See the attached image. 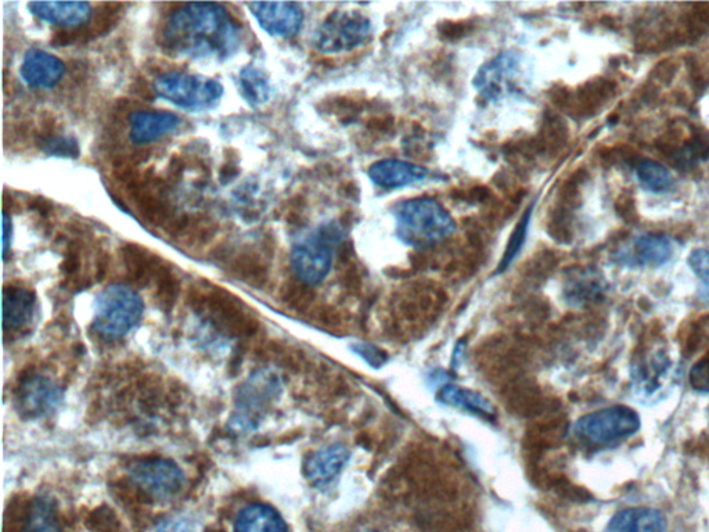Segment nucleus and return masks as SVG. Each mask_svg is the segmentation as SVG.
Returning a JSON list of instances; mask_svg holds the SVG:
<instances>
[{"label": "nucleus", "mask_w": 709, "mask_h": 532, "mask_svg": "<svg viewBox=\"0 0 709 532\" xmlns=\"http://www.w3.org/2000/svg\"><path fill=\"white\" fill-rule=\"evenodd\" d=\"M28 7L39 20L61 28L85 27L92 16V7L86 2H31Z\"/></svg>", "instance_id": "19"}, {"label": "nucleus", "mask_w": 709, "mask_h": 532, "mask_svg": "<svg viewBox=\"0 0 709 532\" xmlns=\"http://www.w3.org/2000/svg\"><path fill=\"white\" fill-rule=\"evenodd\" d=\"M568 136H570V132H568L567 124L561 120L559 115L547 114L543 120L538 147L542 152H560L567 145Z\"/></svg>", "instance_id": "31"}, {"label": "nucleus", "mask_w": 709, "mask_h": 532, "mask_svg": "<svg viewBox=\"0 0 709 532\" xmlns=\"http://www.w3.org/2000/svg\"><path fill=\"white\" fill-rule=\"evenodd\" d=\"M282 300L289 307L294 309H302L308 307L312 301V291L307 283L290 282L282 287Z\"/></svg>", "instance_id": "37"}, {"label": "nucleus", "mask_w": 709, "mask_h": 532, "mask_svg": "<svg viewBox=\"0 0 709 532\" xmlns=\"http://www.w3.org/2000/svg\"><path fill=\"white\" fill-rule=\"evenodd\" d=\"M3 255H5V258L7 257V251H9L10 244H12V235H13V224H12V218L9 217V215L6 214V212H3Z\"/></svg>", "instance_id": "49"}, {"label": "nucleus", "mask_w": 709, "mask_h": 532, "mask_svg": "<svg viewBox=\"0 0 709 532\" xmlns=\"http://www.w3.org/2000/svg\"><path fill=\"white\" fill-rule=\"evenodd\" d=\"M95 37L92 28H61L53 34L52 43L55 46H70L73 43L92 41Z\"/></svg>", "instance_id": "42"}, {"label": "nucleus", "mask_w": 709, "mask_h": 532, "mask_svg": "<svg viewBox=\"0 0 709 532\" xmlns=\"http://www.w3.org/2000/svg\"><path fill=\"white\" fill-rule=\"evenodd\" d=\"M689 265L691 271L696 273L701 282H703V289H701L700 296L704 301L709 303V250L705 248H698L690 254Z\"/></svg>", "instance_id": "38"}, {"label": "nucleus", "mask_w": 709, "mask_h": 532, "mask_svg": "<svg viewBox=\"0 0 709 532\" xmlns=\"http://www.w3.org/2000/svg\"><path fill=\"white\" fill-rule=\"evenodd\" d=\"M121 9L122 6L117 5V3H106V5L99 7L91 27L96 37L97 35L106 34L117 24L118 19H120Z\"/></svg>", "instance_id": "39"}, {"label": "nucleus", "mask_w": 709, "mask_h": 532, "mask_svg": "<svg viewBox=\"0 0 709 532\" xmlns=\"http://www.w3.org/2000/svg\"><path fill=\"white\" fill-rule=\"evenodd\" d=\"M394 217L399 240L417 248L434 246L456 229L451 214L434 199L402 201L395 207Z\"/></svg>", "instance_id": "2"}, {"label": "nucleus", "mask_w": 709, "mask_h": 532, "mask_svg": "<svg viewBox=\"0 0 709 532\" xmlns=\"http://www.w3.org/2000/svg\"><path fill=\"white\" fill-rule=\"evenodd\" d=\"M61 399L60 388L48 376L28 373L21 377L16 390L17 409L24 418H41L57 408Z\"/></svg>", "instance_id": "12"}, {"label": "nucleus", "mask_w": 709, "mask_h": 532, "mask_svg": "<svg viewBox=\"0 0 709 532\" xmlns=\"http://www.w3.org/2000/svg\"><path fill=\"white\" fill-rule=\"evenodd\" d=\"M369 178L374 185L383 189H398L427 178L426 168L399 160H383L369 168Z\"/></svg>", "instance_id": "20"}, {"label": "nucleus", "mask_w": 709, "mask_h": 532, "mask_svg": "<svg viewBox=\"0 0 709 532\" xmlns=\"http://www.w3.org/2000/svg\"><path fill=\"white\" fill-rule=\"evenodd\" d=\"M438 399L442 404L463 409V411L484 416V418H491L495 415V406L489 402V399L470 388L448 384L439 390Z\"/></svg>", "instance_id": "27"}, {"label": "nucleus", "mask_w": 709, "mask_h": 532, "mask_svg": "<svg viewBox=\"0 0 709 532\" xmlns=\"http://www.w3.org/2000/svg\"><path fill=\"white\" fill-rule=\"evenodd\" d=\"M529 218H531V210H528L527 214L521 219L520 224L514 229L509 244H507L506 253L503 255L502 262H500V272L505 271L507 266L511 264V261L520 253L521 247H523L525 242V237H527Z\"/></svg>", "instance_id": "36"}, {"label": "nucleus", "mask_w": 709, "mask_h": 532, "mask_svg": "<svg viewBox=\"0 0 709 532\" xmlns=\"http://www.w3.org/2000/svg\"><path fill=\"white\" fill-rule=\"evenodd\" d=\"M32 207H34L35 210L41 212V214L43 215L49 214V211L52 210V206H50L48 201L43 199H37L32 201Z\"/></svg>", "instance_id": "53"}, {"label": "nucleus", "mask_w": 709, "mask_h": 532, "mask_svg": "<svg viewBox=\"0 0 709 532\" xmlns=\"http://www.w3.org/2000/svg\"><path fill=\"white\" fill-rule=\"evenodd\" d=\"M218 532H223V531H218Z\"/></svg>", "instance_id": "54"}, {"label": "nucleus", "mask_w": 709, "mask_h": 532, "mask_svg": "<svg viewBox=\"0 0 709 532\" xmlns=\"http://www.w3.org/2000/svg\"><path fill=\"white\" fill-rule=\"evenodd\" d=\"M81 266V244L74 242L68 246L66 258L61 264V271L66 276H74Z\"/></svg>", "instance_id": "45"}, {"label": "nucleus", "mask_w": 709, "mask_h": 532, "mask_svg": "<svg viewBox=\"0 0 709 532\" xmlns=\"http://www.w3.org/2000/svg\"><path fill=\"white\" fill-rule=\"evenodd\" d=\"M185 161H183V158L175 156L172 158L171 163H169V168H168V182H176L178 181L179 178H181L183 171H185Z\"/></svg>", "instance_id": "48"}, {"label": "nucleus", "mask_w": 709, "mask_h": 532, "mask_svg": "<svg viewBox=\"0 0 709 532\" xmlns=\"http://www.w3.org/2000/svg\"><path fill=\"white\" fill-rule=\"evenodd\" d=\"M132 142L147 145L163 138L179 125V118L168 111H136L129 115Z\"/></svg>", "instance_id": "22"}, {"label": "nucleus", "mask_w": 709, "mask_h": 532, "mask_svg": "<svg viewBox=\"0 0 709 532\" xmlns=\"http://www.w3.org/2000/svg\"><path fill=\"white\" fill-rule=\"evenodd\" d=\"M64 73L63 61L43 50H30L21 64V75L31 88H53L63 79Z\"/></svg>", "instance_id": "15"}, {"label": "nucleus", "mask_w": 709, "mask_h": 532, "mask_svg": "<svg viewBox=\"0 0 709 532\" xmlns=\"http://www.w3.org/2000/svg\"><path fill=\"white\" fill-rule=\"evenodd\" d=\"M372 32V21L356 10H337L331 13L315 35L313 45L322 53L349 52L361 46Z\"/></svg>", "instance_id": "7"}, {"label": "nucleus", "mask_w": 709, "mask_h": 532, "mask_svg": "<svg viewBox=\"0 0 709 532\" xmlns=\"http://www.w3.org/2000/svg\"><path fill=\"white\" fill-rule=\"evenodd\" d=\"M237 174H239V168H237L235 161H229L228 164L223 165L221 170V181L226 183L230 181V179L235 178Z\"/></svg>", "instance_id": "52"}, {"label": "nucleus", "mask_w": 709, "mask_h": 532, "mask_svg": "<svg viewBox=\"0 0 709 532\" xmlns=\"http://www.w3.org/2000/svg\"><path fill=\"white\" fill-rule=\"evenodd\" d=\"M132 481L147 499H169L182 490L185 476L174 460L143 458L128 467Z\"/></svg>", "instance_id": "11"}, {"label": "nucleus", "mask_w": 709, "mask_h": 532, "mask_svg": "<svg viewBox=\"0 0 709 532\" xmlns=\"http://www.w3.org/2000/svg\"><path fill=\"white\" fill-rule=\"evenodd\" d=\"M690 384L697 391L709 393V354L701 358L691 369Z\"/></svg>", "instance_id": "44"}, {"label": "nucleus", "mask_w": 709, "mask_h": 532, "mask_svg": "<svg viewBox=\"0 0 709 532\" xmlns=\"http://www.w3.org/2000/svg\"><path fill=\"white\" fill-rule=\"evenodd\" d=\"M640 427L639 415L628 406H611L589 413L574 427L575 436L589 445L614 444L633 436Z\"/></svg>", "instance_id": "8"}, {"label": "nucleus", "mask_w": 709, "mask_h": 532, "mask_svg": "<svg viewBox=\"0 0 709 532\" xmlns=\"http://www.w3.org/2000/svg\"><path fill=\"white\" fill-rule=\"evenodd\" d=\"M43 150L53 157H79V145L77 140L70 136H53L42 143Z\"/></svg>", "instance_id": "40"}, {"label": "nucleus", "mask_w": 709, "mask_h": 532, "mask_svg": "<svg viewBox=\"0 0 709 532\" xmlns=\"http://www.w3.org/2000/svg\"><path fill=\"white\" fill-rule=\"evenodd\" d=\"M349 460V451L343 445L319 449L305 462L304 474L316 487L330 484L341 473Z\"/></svg>", "instance_id": "21"}, {"label": "nucleus", "mask_w": 709, "mask_h": 532, "mask_svg": "<svg viewBox=\"0 0 709 532\" xmlns=\"http://www.w3.org/2000/svg\"><path fill=\"white\" fill-rule=\"evenodd\" d=\"M34 291L20 285L3 289V329L6 334L23 332L34 318Z\"/></svg>", "instance_id": "16"}, {"label": "nucleus", "mask_w": 709, "mask_h": 532, "mask_svg": "<svg viewBox=\"0 0 709 532\" xmlns=\"http://www.w3.org/2000/svg\"><path fill=\"white\" fill-rule=\"evenodd\" d=\"M607 290L603 273L595 266L570 269L564 282V297L574 307L595 303Z\"/></svg>", "instance_id": "14"}, {"label": "nucleus", "mask_w": 709, "mask_h": 532, "mask_svg": "<svg viewBox=\"0 0 709 532\" xmlns=\"http://www.w3.org/2000/svg\"><path fill=\"white\" fill-rule=\"evenodd\" d=\"M637 178L640 183L654 193L668 192L673 186V178L671 172L664 165L653 160H643L637 164Z\"/></svg>", "instance_id": "32"}, {"label": "nucleus", "mask_w": 709, "mask_h": 532, "mask_svg": "<svg viewBox=\"0 0 709 532\" xmlns=\"http://www.w3.org/2000/svg\"><path fill=\"white\" fill-rule=\"evenodd\" d=\"M235 532H289L283 517L271 506L250 505L237 516Z\"/></svg>", "instance_id": "26"}, {"label": "nucleus", "mask_w": 709, "mask_h": 532, "mask_svg": "<svg viewBox=\"0 0 709 532\" xmlns=\"http://www.w3.org/2000/svg\"><path fill=\"white\" fill-rule=\"evenodd\" d=\"M229 272L241 282H246L247 285L264 287L269 279L268 262L264 260L262 255L254 253V251H243L236 254L229 264Z\"/></svg>", "instance_id": "28"}, {"label": "nucleus", "mask_w": 709, "mask_h": 532, "mask_svg": "<svg viewBox=\"0 0 709 532\" xmlns=\"http://www.w3.org/2000/svg\"><path fill=\"white\" fill-rule=\"evenodd\" d=\"M547 232L556 242L570 243L574 237L572 211L561 206L554 208L550 214L549 222H547Z\"/></svg>", "instance_id": "35"}, {"label": "nucleus", "mask_w": 709, "mask_h": 532, "mask_svg": "<svg viewBox=\"0 0 709 532\" xmlns=\"http://www.w3.org/2000/svg\"><path fill=\"white\" fill-rule=\"evenodd\" d=\"M673 243L668 236L649 233L637 237L633 242L632 253H618L615 255L619 264L658 266L667 264L673 255Z\"/></svg>", "instance_id": "18"}, {"label": "nucleus", "mask_w": 709, "mask_h": 532, "mask_svg": "<svg viewBox=\"0 0 709 532\" xmlns=\"http://www.w3.org/2000/svg\"><path fill=\"white\" fill-rule=\"evenodd\" d=\"M143 311L142 297L131 287H107L97 297L93 329L107 339H120L138 325Z\"/></svg>", "instance_id": "5"}, {"label": "nucleus", "mask_w": 709, "mask_h": 532, "mask_svg": "<svg viewBox=\"0 0 709 532\" xmlns=\"http://www.w3.org/2000/svg\"><path fill=\"white\" fill-rule=\"evenodd\" d=\"M675 377V363L668 351L662 347L650 348L633 363V393L642 404H654L671 390Z\"/></svg>", "instance_id": "10"}, {"label": "nucleus", "mask_w": 709, "mask_h": 532, "mask_svg": "<svg viewBox=\"0 0 709 532\" xmlns=\"http://www.w3.org/2000/svg\"><path fill=\"white\" fill-rule=\"evenodd\" d=\"M156 283V293L154 300L158 307L164 312L171 311L174 308L176 300L179 296V279L176 278L174 271L168 265H161L158 269L156 278L153 280Z\"/></svg>", "instance_id": "33"}, {"label": "nucleus", "mask_w": 709, "mask_h": 532, "mask_svg": "<svg viewBox=\"0 0 709 532\" xmlns=\"http://www.w3.org/2000/svg\"><path fill=\"white\" fill-rule=\"evenodd\" d=\"M121 257L129 282L139 287L149 286L163 265L157 255L135 243L125 244L121 248Z\"/></svg>", "instance_id": "24"}, {"label": "nucleus", "mask_w": 709, "mask_h": 532, "mask_svg": "<svg viewBox=\"0 0 709 532\" xmlns=\"http://www.w3.org/2000/svg\"><path fill=\"white\" fill-rule=\"evenodd\" d=\"M262 30L272 37L291 38L301 30L304 13L298 3L255 2L248 3Z\"/></svg>", "instance_id": "13"}, {"label": "nucleus", "mask_w": 709, "mask_h": 532, "mask_svg": "<svg viewBox=\"0 0 709 532\" xmlns=\"http://www.w3.org/2000/svg\"><path fill=\"white\" fill-rule=\"evenodd\" d=\"M156 532H190V527L185 520L172 519L161 524Z\"/></svg>", "instance_id": "50"}, {"label": "nucleus", "mask_w": 709, "mask_h": 532, "mask_svg": "<svg viewBox=\"0 0 709 532\" xmlns=\"http://www.w3.org/2000/svg\"><path fill=\"white\" fill-rule=\"evenodd\" d=\"M190 305L217 327L219 332L233 339H248L257 334L258 319L246 311L244 305L232 294L217 287L193 290Z\"/></svg>", "instance_id": "3"}, {"label": "nucleus", "mask_w": 709, "mask_h": 532, "mask_svg": "<svg viewBox=\"0 0 709 532\" xmlns=\"http://www.w3.org/2000/svg\"><path fill=\"white\" fill-rule=\"evenodd\" d=\"M478 93L489 102L520 96L528 91L529 74L524 57L514 50L493 57L478 71L474 79Z\"/></svg>", "instance_id": "6"}, {"label": "nucleus", "mask_w": 709, "mask_h": 532, "mask_svg": "<svg viewBox=\"0 0 709 532\" xmlns=\"http://www.w3.org/2000/svg\"><path fill=\"white\" fill-rule=\"evenodd\" d=\"M276 388L277 381L273 379L271 373L259 372L251 377L239 394V408L243 409V412L237 415L240 422L246 420L247 426L254 422V418H257L261 412L262 406L271 401Z\"/></svg>", "instance_id": "23"}, {"label": "nucleus", "mask_w": 709, "mask_h": 532, "mask_svg": "<svg viewBox=\"0 0 709 532\" xmlns=\"http://www.w3.org/2000/svg\"><path fill=\"white\" fill-rule=\"evenodd\" d=\"M240 28L222 6L189 3L169 17L163 45L174 55L228 57L236 52Z\"/></svg>", "instance_id": "1"}, {"label": "nucleus", "mask_w": 709, "mask_h": 532, "mask_svg": "<svg viewBox=\"0 0 709 532\" xmlns=\"http://www.w3.org/2000/svg\"><path fill=\"white\" fill-rule=\"evenodd\" d=\"M615 93H617V84L611 79H592L577 91L571 92L567 110L575 117H593L613 99Z\"/></svg>", "instance_id": "17"}, {"label": "nucleus", "mask_w": 709, "mask_h": 532, "mask_svg": "<svg viewBox=\"0 0 709 532\" xmlns=\"http://www.w3.org/2000/svg\"><path fill=\"white\" fill-rule=\"evenodd\" d=\"M340 225L330 222L295 244L291 251V265L295 275L308 286L322 283L333 265L334 251L343 242Z\"/></svg>", "instance_id": "4"}, {"label": "nucleus", "mask_w": 709, "mask_h": 532, "mask_svg": "<svg viewBox=\"0 0 709 532\" xmlns=\"http://www.w3.org/2000/svg\"><path fill=\"white\" fill-rule=\"evenodd\" d=\"M218 226L210 219L192 218L179 240L186 246H204L217 235Z\"/></svg>", "instance_id": "34"}, {"label": "nucleus", "mask_w": 709, "mask_h": 532, "mask_svg": "<svg viewBox=\"0 0 709 532\" xmlns=\"http://www.w3.org/2000/svg\"><path fill=\"white\" fill-rule=\"evenodd\" d=\"M239 85L241 95L251 106H261L271 99L272 86L268 74L255 66L244 67L240 71Z\"/></svg>", "instance_id": "30"}, {"label": "nucleus", "mask_w": 709, "mask_h": 532, "mask_svg": "<svg viewBox=\"0 0 709 532\" xmlns=\"http://www.w3.org/2000/svg\"><path fill=\"white\" fill-rule=\"evenodd\" d=\"M89 526L95 532H122L117 516L107 506L97 508L89 517Z\"/></svg>", "instance_id": "41"}, {"label": "nucleus", "mask_w": 709, "mask_h": 532, "mask_svg": "<svg viewBox=\"0 0 709 532\" xmlns=\"http://www.w3.org/2000/svg\"><path fill=\"white\" fill-rule=\"evenodd\" d=\"M109 255L106 253H100L99 257H97V262H96V278L97 280H103L104 276H106L107 271H109Z\"/></svg>", "instance_id": "51"}, {"label": "nucleus", "mask_w": 709, "mask_h": 532, "mask_svg": "<svg viewBox=\"0 0 709 532\" xmlns=\"http://www.w3.org/2000/svg\"><path fill=\"white\" fill-rule=\"evenodd\" d=\"M469 31V25L460 23V21H448L439 27V35L446 41H456V39L466 37Z\"/></svg>", "instance_id": "46"}, {"label": "nucleus", "mask_w": 709, "mask_h": 532, "mask_svg": "<svg viewBox=\"0 0 709 532\" xmlns=\"http://www.w3.org/2000/svg\"><path fill=\"white\" fill-rule=\"evenodd\" d=\"M23 532H63L56 516L55 503L49 498H35L27 506Z\"/></svg>", "instance_id": "29"}, {"label": "nucleus", "mask_w": 709, "mask_h": 532, "mask_svg": "<svg viewBox=\"0 0 709 532\" xmlns=\"http://www.w3.org/2000/svg\"><path fill=\"white\" fill-rule=\"evenodd\" d=\"M665 519L658 510L625 509L608 521L604 532H665Z\"/></svg>", "instance_id": "25"}, {"label": "nucleus", "mask_w": 709, "mask_h": 532, "mask_svg": "<svg viewBox=\"0 0 709 532\" xmlns=\"http://www.w3.org/2000/svg\"><path fill=\"white\" fill-rule=\"evenodd\" d=\"M154 92L189 110H203L218 102L223 95V86L215 79L186 73H168L154 82Z\"/></svg>", "instance_id": "9"}, {"label": "nucleus", "mask_w": 709, "mask_h": 532, "mask_svg": "<svg viewBox=\"0 0 709 532\" xmlns=\"http://www.w3.org/2000/svg\"><path fill=\"white\" fill-rule=\"evenodd\" d=\"M676 66L672 64L671 61H662L655 68V81H660L662 84H668L672 81L673 75H675Z\"/></svg>", "instance_id": "47"}, {"label": "nucleus", "mask_w": 709, "mask_h": 532, "mask_svg": "<svg viewBox=\"0 0 709 532\" xmlns=\"http://www.w3.org/2000/svg\"><path fill=\"white\" fill-rule=\"evenodd\" d=\"M615 211L618 217L624 219L626 224H637L639 222V212H637L636 200L632 193L622 192L615 200Z\"/></svg>", "instance_id": "43"}]
</instances>
